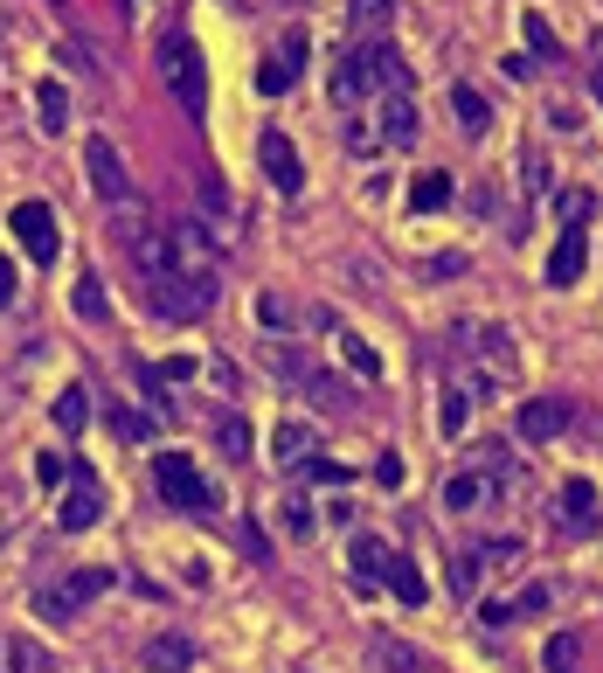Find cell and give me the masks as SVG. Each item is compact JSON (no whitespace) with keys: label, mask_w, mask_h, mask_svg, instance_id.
<instances>
[{"label":"cell","mask_w":603,"mask_h":673,"mask_svg":"<svg viewBox=\"0 0 603 673\" xmlns=\"http://www.w3.org/2000/svg\"><path fill=\"white\" fill-rule=\"evenodd\" d=\"M368 90H382V77H374V49H354V56H341L333 63V105H361Z\"/></svg>","instance_id":"7"},{"label":"cell","mask_w":603,"mask_h":673,"mask_svg":"<svg viewBox=\"0 0 603 673\" xmlns=\"http://www.w3.org/2000/svg\"><path fill=\"white\" fill-rule=\"evenodd\" d=\"M382 584L395 590V604H409V611H417L423 597H430V584L417 576V563H403V555H395V563H389V576H382Z\"/></svg>","instance_id":"22"},{"label":"cell","mask_w":603,"mask_h":673,"mask_svg":"<svg viewBox=\"0 0 603 673\" xmlns=\"http://www.w3.org/2000/svg\"><path fill=\"white\" fill-rule=\"evenodd\" d=\"M146 230H153V209H146L139 195H125V201H111V236H119V250H132Z\"/></svg>","instance_id":"14"},{"label":"cell","mask_w":603,"mask_h":673,"mask_svg":"<svg viewBox=\"0 0 603 673\" xmlns=\"http://www.w3.org/2000/svg\"><path fill=\"white\" fill-rule=\"evenodd\" d=\"M146 666H153V673H181V666H195V646H187L181 632H160V639H146Z\"/></svg>","instance_id":"17"},{"label":"cell","mask_w":603,"mask_h":673,"mask_svg":"<svg viewBox=\"0 0 603 673\" xmlns=\"http://www.w3.org/2000/svg\"><path fill=\"white\" fill-rule=\"evenodd\" d=\"M257 154H263V174H271L278 195H298V188H306V174H298V146H292L285 133H263Z\"/></svg>","instance_id":"9"},{"label":"cell","mask_w":603,"mask_h":673,"mask_svg":"<svg viewBox=\"0 0 603 673\" xmlns=\"http://www.w3.org/2000/svg\"><path fill=\"white\" fill-rule=\"evenodd\" d=\"M582 265H590V236H582V230H562V236H555V257H549V285L569 292L576 278H582Z\"/></svg>","instance_id":"11"},{"label":"cell","mask_w":603,"mask_h":673,"mask_svg":"<svg viewBox=\"0 0 603 673\" xmlns=\"http://www.w3.org/2000/svg\"><path fill=\"white\" fill-rule=\"evenodd\" d=\"M451 201V174H417V188H409V209H444Z\"/></svg>","instance_id":"31"},{"label":"cell","mask_w":603,"mask_h":673,"mask_svg":"<svg viewBox=\"0 0 603 673\" xmlns=\"http://www.w3.org/2000/svg\"><path fill=\"white\" fill-rule=\"evenodd\" d=\"M257 320L285 333V327H292V306H285V298H278V292H263V298H257Z\"/></svg>","instance_id":"38"},{"label":"cell","mask_w":603,"mask_h":673,"mask_svg":"<svg viewBox=\"0 0 603 673\" xmlns=\"http://www.w3.org/2000/svg\"><path fill=\"white\" fill-rule=\"evenodd\" d=\"M298 56H306V28H285V42H278L271 63L257 70V90H263V98H285V90L298 84Z\"/></svg>","instance_id":"6"},{"label":"cell","mask_w":603,"mask_h":673,"mask_svg":"<svg viewBox=\"0 0 603 673\" xmlns=\"http://www.w3.org/2000/svg\"><path fill=\"white\" fill-rule=\"evenodd\" d=\"M368 666L374 673H430V660H423L417 646H403V639H374L368 646Z\"/></svg>","instance_id":"15"},{"label":"cell","mask_w":603,"mask_h":673,"mask_svg":"<svg viewBox=\"0 0 603 673\" xmlns=\"http://www.w3.org/2000/svg\"><path fill=\"white\" fill-rule=\"evenodd\" d=\"M590 90H596V105H603V70H596V84H590Z\"/></svg>","instance_id":"50"},{"label":"cell","mask_w":603,"mask_h":673,"mask_svg":"<svg viewBox=\"0 0 603 673\" xmlns=\"http://www.w3.org/2000/svg\"><path fill=\"white\" fill-rule=\"evenodd\" d=\"M0 42H8V28H0Z\"/></svg>","instance_id":"52"},{"label":"cell","mask_w":603,"mask_h":673,"mask_svg":"<svg viewBox=\"0 0 603 673\" xmlns=\"http://www.w3.org/2000/svg\"><path fill=\"white\" fill-rule=\"evenodd\" d=\"M35 119H42V133H63V125H70V90L56 77L35 84Z\"/></svg>","instance_id":"19"},{"label":"cell","mask_w":603,"mask_h":673,"mask_svg":"<svg viewBox=\"0 0 603 673\" xmlns=\"http://www.w3.org/2000/svg\"><path fill=\"white\" fill-rule=\"evenodd\" d=\"M84 424H90V389H84V382H70L63 396H56V431H63V438H77Z\"/></svg>","instance_id":"20"},{"label":"cell","mask_w":603,"mask_h":673,"mask_svg":"<svg viewBox=\"0 0 603 673\" xmlns=\"http://www.w3.org/2000/svg\"><path fill=\"white\" fill-rule=\"evenodd\" d=\"M389 563H395V549H389V541H374V535H354V576H361V584H382V576H389Z\"/></svg>","instance_id":"18"},{"label":"cell","mask_w":603,"mask_h":673,"mask_svg":"<svg viewBox=\"0 0 603 673\" xmlns=\"http://www.w3.org/2000/svg\"><path fill=\"white\" fill-rule=\"evenodd\" d=\"M153 8H160V0H119V22H125V28H139Z\"/></svg>","instance_id":"46"},{"label":"cell","mask_w":603,"mask_h":673,"mask_svg":"<svg viewBox=\"0 0 603 673\" xmlns=\"http://www.w3.org/2000/svg\"><path fill=\"white\" fill-rule=\"evenodd\" d=\"M14 292H22V278H14V265L0 257V306H14Z\"/></svg>","instance_id":"47"},{"label":"cell","mask_w":603,"mask_h":673,"mask_svg":"<svg viewBox=\"0 0 603 673\" xmlns=\"http://www.w3.org/2000/svg\"><path fill=\"white\" fill-rule=\"evenodd\" d=\"M479 500H485V479H479V473H458V479H444V507H451V514H472Z\"/></svg>","instance_id":"25"},{"label":"cell","mask_w":603,"mask_h":673,"mask_svg":"<svg viewBox=\"0 0 603 673\" xmlns=\"http://www.w3.org/2000/svg\"><path fill=\"white\" fill-rule=\"evenodd\" d=\"M354 14H361L368 28H382V22H395V0H354Z\"/></svg>","instance_id":"41"},{"label":"cell","mask_w":603,"mask_h":673,"mask_svg":"<svg viewBox=\"0 0 603 673\" xmlns=\"http://www.w3.org/2000/svg\"><path fill=\"white\" fill-rule=\"evenodd\" d=\"M549 604H555V590H549V584H534V590L520 597V611H549Z\"/></svg>","instance_id":"48"},{"label":"cell","mask_w":603,"mask_h":673,"mask_svg":"<svg viewBox=\"0 0 603 673\" xmlns=\"http://www.w3.org/2000/svg\"><path fill=\"white\" fill-rule=\"evenodd\" d=\"M278 514H285V535H292V541H306V535L319 528V514L306 507V500H285V507H278Z\"/></svg>","instance_id":"36"},{"label":"cell","mask_w":603,"mask_h":673,"mask_svg":"<svg viewBox=\"0 0 603 673\" xmlns=\"http://www.w3.org/2000/svg\"><path fill=\"white\" fill-rule=\"evenodd\" d=\"M341 354H347V368L354 376H382V354H374L361 333H341Z\"/></svg>","instance_id":"32"},{"label":"cell","mask_w":603,"mask_h":673,"mask_svg":"<svg viewBox=\"0 0 603 673\" xmlns=\"http://www.w3.org/2000/svg\"><path fill=\"white\" fill-rule=\"evenodd\" d=\"M195 195H201V209H209V216H230V181H222L216 167H201V174H195Z\"/></svg>","instance_id":"29"},{"label":"cell","mask_w":603,"mask_h":673,"mask_svg":"<svg viewBox=\"0 0 603 673\" xmlns=\"http://www.w3.org/2000/svg\"><path fill=\"white\" fill-rule=\"evenodd\" d=\"M465 417H472V396H465V389L451 382L444 396H438V431H444V438H458V431H465Z\"/></svg>","instance_id":"24"},{"label":"cell","mask_w":603,"mask_h":673,"mask_svg":"<svg viewBox=\"0 0 603 673\" xmlns=\"http://www.w3.org/2000/svg\"><path fill=\"white\" fill-rule=\"evenodd\" d=\"M56 56H63V63H70V70H98V56H90V42H77V35H70V42H63V49H56Z\"/></svg>","instance_id":"43"},{"label":"cell","mask_w":603,"mask_h":673,"mask_svg":"<svg viewBox=\"0 0 603 673\" xmlns=\"http://www.w3.org/2000/svg\"><path fill=\"white\" fill-rule=\"evenodd\" d=\"M549 119H555V133H576V125H582L576 105H549Z\"/></svg>","instance_id":"49"},{"label":"cell","mask_w":603,"mask_h":673,"mask_svg":"<svg viewBox=\"0 0 603 673\" xmlns=\"http://www.w3.org/2000/svg\"><path fill=\"white\" fill-rule=\"evenodd\" d=\"M527 42H534V49H555V28H549V14H527Z\"/></svg>","instance_id":"45"},{"label":"cell","mask_w":603,"mask_h":673,"mask_svg":"<svg viewBox=\"0 0 603 673\" xmlns=\"http://www.w3.org/2000/svg\"><path fill=\"white\" fill-rule=\"evenodd\" d=\"M374 479H382L389 493H395V486H403V458H395V452H382V458H374Z\"/></svg>","instance_id":"44"},{"label":"cell","mask_w":603,"mask_h":673,"mask_svg":"<svg viewBox=\"0 0 603 673\" xmlns=\"http://www.w3.org/2000/svg\"><path fill=\"white\" fill-rule=\"evenodd\" d=\"M451 590H458V597L479 590V555H458V570H451Z\"/></svg>","instance_id":"39"},{"label":"cell","mask_w":603,"mask_h":673,"mask_svg":"<svg viewBox=\"0 0 603 673\" xmlns=\"http://www.w3.org/2000/svg\"><path fill=\"white\" fill-rule=\"evenodd\" d=\"M216 271H167L153 285V313L160 320H201V313L216 306Z\"/></svg>","instance_id":"2"},{"label":"cell","mask_w":603,"mask_h":673,"mask_svg":"<svg viewBox=\"0 0 603 673\" xmlns=\"http://www.w3.org/2000/svg\"><path fill=\"white\" fill-rule=\"evenodd\" d=\"M562 514H569V528H596V486L569 479V486H562Z\"/></svg>","instance_id":"21"},{"label":"cell","mask_w":603,"mask_h":673,"mask_svg":"<svg viewBox=\"0 0 603 673\" xmlns=\"http://www.w3.org/2000/svg\"><path fill=\"white\" fill-rule=\"evenodd\" d=\"M84 174H90V195H98L104 209L132 195V181H125V160H119V146H111L104 133H98V139H84Z\"/></svg>","instance_id":"5"},{"label":"cell","mask_w":603,"mask_h":673,"mask_svg":"<svg viewBox=\"0 0 603 673\" xmlns=\"http://www.w3.org/2000/svg\"><path fill=\"white\" fill-rule=\"evenodd\" d=\"M98 514H104L98 479L77 473V486H70V493H63V507H56V528H63V535H84V528H98Z\"/></svg>","instance_id":"8"},{"label":"cell","mask_w":603,"mask_h":673,"mask_svg":"<svg viewBox=\"0 0 603 673\" xmlns=\"http://www.w3.org/2000/svg\"><path fill=\"white\" fill-rule=\"evenodd\" d=\"M35 479H42V486L70 479V458H63V452H42V458H35Z\"/></svg>","instance_id":"40"},{"label":"cell","mask_w":603,"mask_h":673,"mask_svg":"<svg viewBox=\"0 0 603 673\" xmlns=\"http://www.w3.org/2000/svg\"><path fill=\"white\" fill-rule=\"evenodd\" d=\"M271 452H278V458H285V465H306V458L319 452V438H312V424H298V417H285V424H278V431H271Z\"/></svg>","instance_id":"16"},{"label":"cell","mask_w":603,"mask_h":673,"mask_svg":"<svg viewBox=\"0 0 603 673\" xmlns=\"http://www.w3.org/2000/svg\"><path fill=\"white\" fill-rule=\"evenodd\" d=\"M14 236H22V250L35 257V265H56V250H63V222H56L49 201H14Z\"/></svg>","instance_id":"4"},{"label":"cell","mask_w":603,"mask_h":673,"mask_svg":"<svg viewBox=\"0 0 603 673\" xmlns=\"http://www.w3.org/2000/svg\"><path fill=\"white\" fill-rule=\"evenodd\" d=\"M111 438H125V444H153V417H146V409L111 403Z\"/></svg>","instance_id":"23"},{"label":"cell","mask_w":603,"mask_h":673,"mask_svg":"<svg viewBox=\"0 0 603 673\" xmlns=\"http://www.w3.org/2000/svg\"><path fill=\"white\" fill-rule=\"evenodd\" d=\"M562 431H569V403H562V396H527L520 403V438L527 444H549Z\"/></svg>","instance_id":"10"},{"label":"cell","mask_w":603,"mask_h":673,"mask_svg":"<svg viewBox=\"0 0 603 673\" xmlns=\"http://www.w3.org/2000/svg\"><path fill=\"white\" fill-rule=\"evenodd\" d=\"M374 125H382V146H417V133H423L409 90H389V98H382V119H374Z\"/></svg>","instance_id":"12"},{"label":"cell","mask_w":603,"mask_h":673,"mask_svg":"<svg viewBox=\"0 0 603 673\" xmlns=\"http://www.w3.org/2000/svg\"><path fill=\"white\" fill-rule=\"evenodd\" d=\"M298 473H306V479H319V486H341V479H347V465H341V458H319V452H312L306 465H298Z\"/></svg>","instance_id":"37"},{"label":"cell","mask_w":603,"mask_h":673,"mask_svg":"<svg viewBox=\"0 0 603 673\" xmlns=\"http://www.w3.org/2000/svg\"><path fill=\"white\" fill-rule=\"evenodd\" d=\"M451 111H458V133H465V139H485V133H493V105H485L472 84L451 90Z\"/></svg>","instance_id":"13"},{"label":"cell","mask_w":603,"mask_h":673,"mask_svg":"<svg viewBox=\"0 0 603 673\" xmlns=\"http://www.w3.org/2000/svg\"><path fill=\"white\" fill-rule=\"evenodd\" d=\"M0 652H8V666H14V673H56V660H49V652L35 646V639H8Z\"/></svg>","instance_id":"26"},{"label":"cell","mask_w":603,"mask_h":673,"mask_svg":"<svg viewBox=\"0 0 603 673\" xmlns=\"http://www.w3.org/2000/svg\"><path fill=\"white\" fill-rule=\"evenodd\" d=\"M160 77H167V90H174L181 119L201 125V111H209V63H201V49L187 42V35H167L160 42Z\"/></svg>","instance_id":"1"},{"label":"cell","mask_w":603,"mask_h":673,"mask_svg":"<svg viewBox=\"0 0 603 673\" xmlns=\"http://www.w3.org/2000/svg\"><path fill=\"white\" fill-rule=\"evenodd\" d=\"M250 8H257V0H236V14H250Z\"/></svg>","instance_id":"51"},{"label":"cell","mask_w":603,"mask_h":673,"mask_svg":"<svg viewBox=\"0 0 603 673\" xmlns=\"http://www.w3.org/2000/svg\"><path fill=\"white\" fill-rule=\"evenodd\" d=\"M153 486H160L167 507H181V514H209V507H216L209 479L195 473V458H187V452H160V458H153Z\"/></svg>","instance_id":"3"},{"label":"cell","mask_w":603,"mask_h":673,"mask_svg":"<svg viewBox=\"0 0 603 673\" xmlns=\"http://www.w3.org/2000/svg\"><path fill=\"white\" fill-rule=\"evenodd\" d=\"M35 611H42V619H70L77 604H70V590H42V597H35Z\"/></svg>","instance_id":"42"},{"label":"cell","mask_w":603,"mask_h":673,"mask_svg":"<svg viewBox=\"0 0 603 673\" xmlns=\"http://www.w3.org/2000/svg\"><path fill=\"white\" fill-rule=\"evenodd\" d=\"M341 146H347V154H374V146H382V125H374V119H361V111H354V119L341 125Z\"/></svg>","instance_id":"30"},{"label":"cell","mask_w":603,"mask_h":673,"mask_svg":"<svg viewBox=\"0 0 603 673\" xmlns=\"http://www.w3.org/2000/svg\"><path fill=\"white\" fill-rule=\"evenodd\" d=\"M70 298H77V313H84V320H104V278H98V271H84Z\"/></svg>","instance_id":"33"},{"label":"cell","mask_w":603,"mask_h":673,"mask_svg":"<svg viewBox=\"0 0 603 673\" xmlns=\"http://www.w3.org/2000/svg\"><path fill=\"white\" fill-rule=\"evenodd\" d=\"M70 604H84V597H98V590H111V570H77V576H70Z\"/></svg>","instance_id":"35"},{"label":"cell","mask_w":603,"mask_h":673,"mask_svg":"<svg viewBox=\"0 0 603 673\" xmlns=\"http://www.w3.org/2000/svg\"><path fill=\"white\" fill-rule=\"evenodd\" d=\"M555 216H562V222H569V230H582V222H590V216H596V201H590V195H582V188H569V195H555Z\"/></svg>","instance_id":"34"},{"label":"cell","mask_w":603,"mask_h":673,"mask_svg":"<svg viewBox=\"0 0 603 673\" xmlns=\"http://www.w3.org/2000/svg\"><path fill=\"white\" fill-rule=\"evenodd\" d=\"M216 444H222V458H250V424H243L236 409H230V417H216Z\"/></svg>","instance_id":"27"},{"label":"cell","mask_w":603,"mask_h":673,"mask_svg":"<svg viewBox=\"0 0 603 673\" xmlns=\"http://www.w3.org/2000/svg\"><path fill=\"white\" fill-rule=\"evenodd\" d=\"M576 660H582V646H576V632H555L549 646H541V666L549 673H576Z\"/></svg>","instance_id":"28"}]
</instances>
